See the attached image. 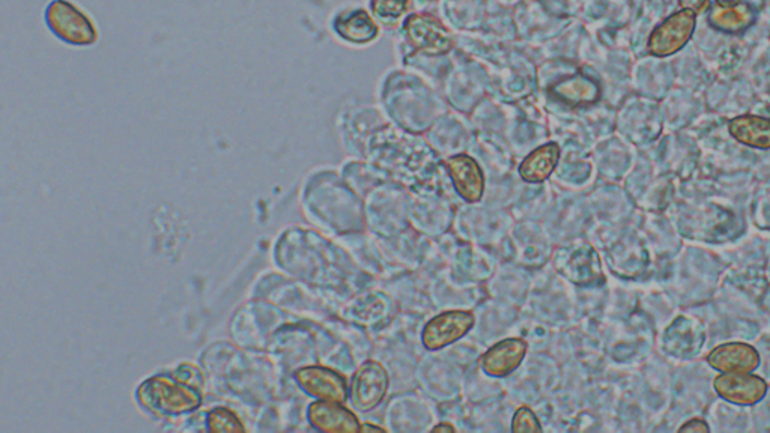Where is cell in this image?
<instances>
[{
	"label": "cell",
	"mask_w": 770,
	"mask_h": 433,
	"mask_svg": "<svg viewBox=\"0 0 770 433\" xmlns=\"http://www.w3.org/2000/svg\"><path fill=\"white\" fill-rule=\"evenodd\" d=\"M46 19L49 28L67 43L85 46L97 40V32L88 17L67 0L52 2L47 8Z\"/></svg>",
	"instance_id": "obj_1"
},
{
	"label": "cell",
	"mask_w": 770,
	"mask_h": 433,
	"mask_svg": "<svg viewBox=\"0 0 770 433\" xmlns=\"http://www.w3.org/2000/svg\"><path fill=\"white\" fill-rule=\"evenodd\" d=\"M139 399L152 411L166 414L188 411L199 405L195 391L164 378H154L143 384L139 390Z\"/></svg>",
	"instance_id": "obj_2"
},
{
	"label": "cell",
	"mask_w": 770,
	"mask_h": 433,
	"mask_svg": "<svg viewBox=\"0 0 770 433\" xmlns=\"http://www.w3.org/2000/svg\"><path fill=\"white\" fill-rule=\"evenodd\" d=\"M697 23V14L691 10H682L668 17L650 35L649 52L658 58H667L680 52L691 40Z\"/></svg>",
	"instance_id": "obj_3"
},
{
	"label": "cell",
	"mask_w": 770,
	"mask_h": 433,
	"mask_svg": "<svg viewBox=\"0 0 770 433\" xmlns=\"http://www.w3.org/2000/svg\"><path fill=\"white\" fill-rule=\"evenodd\" d=\"M389 373L376 361H367L352 379L351 402L358 411L375 409L389 390Z\"/></svg>",
	"instance_id": "obj_4"
},
{
	"label": "cell",
	"mask_w": 770,
	"mask_h": 433,
	"mask_svg": "<svg viewBox=\"0 0 770 433\" xmlns=\"http://www.w3.org/2000/svg\"><path fill=\"white\" fill-rule=\"evenodd\" d=\"M474 315L464 310H450L441 313L428 322L423 330V345L429 351H438L452 345L456 340L464 337L473 328Z\"/></svg>",
	"instance_id": "obj_5"
},
{
	"label": "cell",
	"mask_w": 770,
	"mask_h": 433,
	"mask_svg": "<svg viewBox=\"0 0 770 433\" xmlns=\"http://www.w3.org/2000/svg\"><path fill=\"white\" fill-rule=\"evenodd\" d=\"M713 385L722 399L743 406L760 402L767 391L766 382L751 372H722Z\"/></svg>",
	"instance_id": "obj_6"
},
{
	"label": "cell",
	"mask_w": 770,
	"mask_h": 433,
	"mask_svg": "<svg viewBox=\"0 0 770 433\" xmlns=\"http://www.w3.org/2000/svg\"><path fill=\"white\" fill-rule=\"evenodd\" d=\"M446 167L462 199L470 203L482 199L485 193V176L476 160L468 155H455L446 161Z\"/></svg>",
	"instance_id": "obj_7"
},
{
	"label": "cell",
	"mask_w": 770,
	"mask_h": 433,
	"mask_svg": "<svg viewBox=\"0 0 770 433\" xmlns=\"http://www.w3.org/2000/svg\"><path fill=\"white\" fill-rule=\"evenodd\" d=\"M297 379L307 393L319 399L343 403L348 397L345 378L333 370L307 367L297 373Z\"/></svg>",
	"instance_id": "obj_8"
},
{
	"label": "cell",
	"mask_w": 770,
	"mask_h": 433,
	"mask_svg": "<svg viewBox=\"0 0 770 433\" xmlns=\"http://www.w3.org/2000/svg\"><path fill=\"white\" fill-rule=\"evenodd\" d=\"M525 354H527V342L524 339L503 340L483 355V370L489 376L503 378L521 366Z\"/></svg>",
	"instance_id": "obj_9"
},
{
	"label": "cell",
	"mask_w": 770,
	"mask_h": 433,
	"mask_svg": "<svg viewBox=\"0 0 770 433\" xmlns=\"http://www.w3.org/2000/svg\"><path fill=\"white\" fill-rule=\"evenodd\" d=\"M707 363L719 372H754L760 355L746 343H725L710 352Z\"/></svg>",
	"instance_id": "obj_10"
},
{
	"label": "cell",
	"mask_w": 770,
	"mask_h": 433,
	"mask_svg": "<svg viewBox=\"0 0 770 433\" xmlns=\"http://www.w3.org/2000/svg\"><path fill=\"white\" fill-rule=\"evenodd\" d=\"M310 423L324 432H360L357 415L339 402H318L310 406Z\"/></svg>",
	"instance_id": "obj_11"
},
{
	"label": "cell",
	"mask_w": 770,
	"mask_h": 433,
	"mask_svg": "<svg viewBox=\"0 0 770 433\" xmlns=\"http://www.w3.org/2000/svg\"><path fill=\"white\" fill-rule=\"evenodd\" d=\"M731 136L751 148L770 149V119L755 115H742L728 124Z\"/></svg>",
	"instance_id": "obj_12"
},
{
	"label": "cell",
	"mask_w": 770,
	"mask_h": 433,
	"mask_svg": "<svg viewBox=\"0 0 770 433\" xmlns=\"http://www.w3.org/2000/svg\"><path fill=\"white\" fill-rule=\"evenodd\" d=\"M558 161H560V146L554 142L548 143V145L540 146L536 151L531 152L522 161L521 166H519V175L524 181L539 184L551 176Z\"/></svg>",
	"instance_id": "obj_13"
},
{
	"label": "cell",
	"mask_w": 770,
	"mask_h": 433,
	"mask_svg": "<svg viewBox=\"0 0 770 433\" xmlns=\"http://www.w3.org/2000/svg\"><path fill=\"white\" fill-rule=\"evenodd\" d=\"M700 324H692L691 319L680 318L671 325L670 330L667 331V351L674 355H682V357H688V355L694 354L695 351H700L701 343H703V333H701Z\"/></svg>",
	"instance_id": "obj_14"
},
{
	"label": "cell",
	"mask_w": 770,
	"mask_h": 433,
	"mask_svg": "<svg viewBox=\"0 0 770 433\" xmlns=\"http://www.w3.org/2000/svg\"><path fill=\"white\" fill-rule=\"evenodd\" d=\"M755 13L749 5L740 4L733 5V7H718L713 8L712 13L709 16V23L713 28L719 29L722 32H728V34H736V32L745 31L746 28L754 23Z\"/></svg>",
	"instance_id": "obj_15"
},
{
	"label": "cell",
	"mask_w": 770,
	"mask_h": 433,
	"mask_svg": "<svg viewBox=\"0 0 770 433\" xmlns=\"http://www.w3.org/2000/svg\"><path fill=\"white\" fill-rule=\"evenodd\" d=\"M336 31L340 37L352 43H367L378 34V28L364 11H351L336 20Z\"/></svg>",
	"instance_id": "obj_16"
},
{
	"label": "cell",
	"mask_w": 770,
	"mask_h": 433,
	"mask_svg": "<svg viewBox=\"0 0 770 433\" xmlns=\"http://www.w3.org/2000/svg\"><path fill=\"white\" fill-rule=\"evenodd\" d=\"M561 100L569 104H587L598 100L599 88L596 83L586 79L572 80V82L563 83L555 89Z\"/></svg>",
	"instance_id": "obj_17"
},
{
	"label": "cell",
	"mask_w": 770,
	"mask_h": 433,
	"mask_svg": "<svg viewBox=\"0 0 770 433\" xmlns=\"http://www.w3.org/2000/svg\"><path fill=\"white\" fill-rule=\"evenodd\" d=\"M512 430L513 432H542V427L534 412L528 406H521L513 417Z\"/></svg>",
	"instance_id": "obj_18"
},
{
	"label": "cell",
	"mask_w": 770,
	"mask_h": 433,
	"mask_svg": "<svg viewBox=\"0 0 770 433\" xmlns=\"http://www.w3.org/2000/svg\"><path fill=\"white\" fill-rule=\"evenodd\" d=\"M210 426L211 430H241L243 426L238 423V418L235 417L228 409H216V411L210 414Z\"/></svg>",
	"instance_id": "obj_19"
},
{
	"label": "cell",
	"mask_w": 770,
	"mask_h": 433,
	"mask_svg": "<svg viewBox=\"0 0 770 433\" xmlns=\"http://www.w3.org/2000/svg\"><path fill=\"white\" fill-rule=\"evenodd\" d=\"M408 0H373V10L378 16L398 17L407 8Z\"/></svg>",
	"instance_id": "obj_20"
},
{
	"label": "cell",
	"mask_w": 770,
	"mask_h": 433,
	"mask_svg": "<svg viewBox=\"0 0 770 433\" xmlns=\"http://www.w3.org/2000/svg\"><path fill=\"white\" fill-rule=\"evenodd\" d=\"M680 432H710L709 424L706 423V421L701 420V418H694V420H689L688 423L683 424L682 427H680Z\"/></svg>",
	"instance_id": "obj_21"
},
{
	"label": "cell",
	"mask_w": 770,
	"mask_h": 433,
	"mask_svg": "<svg viewBox=\"0 0 770 433\" xmlns=\"http://www.w3.org/2000/svg\"><path fill=\"white\" fill-rule=\"evenodd\" d=\"M680 7L683 10L694 11L695 14L701 13L707 5V0H679Z\"/></svg>",
	"instance_id": "obj_22"
},
{
	"label": "cell",
	"mask_w": 770,
	"mask_h": 433,
	"mask_svg": "<svg viewBox=\"0 0 770 433\" xmlns=\"http://www.w3.org/2000/svg\"><path fill=\"white\" fill-rule=\"evenodd\" d=\"M361 432H384V429L379 426H372V424H364L360 427Z\"/></svg>",
	"instance_id": "obj_23"
},
{
	"label": "cell",
	"mask_w": 770,
	"mask_h": 433,
	"mask_svg": "<svg viewBox=\"0 0 770 433\" xmlns=\"http://www.w3.org/2000/svg\"><path fill=\"white\" fill-rule=\"evenodd\" d=\"M455 427L452 424H440V426L434 427V432H453Z\"/></svg>",
	"instance_id": "obj_24"
},
{
	"label": "cell",
	"mask_w": 770,
	"mask_h": 433,
	"mask_svg": "<svg viewBox=\"0 0 770 433\" xmlns=\"http://www.w3.org/2000/svg\"><path fill=\"white\" fill-rule=\"evenodd\" d=\"M721 7H733V5L740 4V0H716Z\"/></svg>",
	"instance_id": "obj_25"
}]
</instances>
